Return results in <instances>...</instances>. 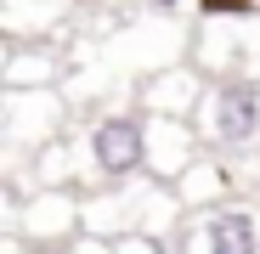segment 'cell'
<instances>
[{
  "mask_svg": "<svg viewBox=\"0 0 260 254\" xmlns=\"http://www.w3.org/2000/svg\"><path fill=\"white\" fill-rule=\"evenodd\" d=\"M198 74H260V17L238 12V17H204L198 28Z\"/></svg>",
  "mask_w": 260,
  "mask_h": 254,
  "instance_id": "cell-4",
  "label": "cell"
},
{
  "mask_svg": "<svg viewBox=\"0 0 260 254\" xmlns=\"http://www.w3.org/2000/svg\"><path fill=\"white\" fill-rule=\"evenodd\" d=\"M198 158H204V136L192 119H153V169H147L153 181L176 187Z\"/></svg>",
  "mask_w": 260,
  "mask_h": 254,
  "instance_id": "cell-8",
  "label": "cell"
},
{
  "mask_svg": "<svg viewBox=\"0 0 260 254\" xmlns=\"http://www.w3.org/2000/svg\"><path fill=\"white\" fill-rule=\"evenodd\" d=\"M6 62H12V46H6V40H0V74H6Z\"/></svg>",
  "mask_w": 260,
  "mask_h": 254,
  "instance_id": "cell-13",
  "label": "cell"
},
{
  "mask_svg": "<svg viewBox=\"0 0 260 254\" xmlns=\"http://www.w3.org/2000/svg\"><path fill=\"white\" fill-rule=\"evenodd\" d=\"M57 74H62V62L46 46H23V51H12L0 85H6V91H57Z\"/></svg>",
  "mask_w": 260,
  "mask_h": 254,
  "instance_id": "cell-10",
  "label": "cell"
},
{
  "mask_svg": "<svg viewBox=\"0 0 260 254\" xmlns=\"http://www.w3.org/2000/svg\"><path fill=\"white\" fill-rule=\"evenodd\" d=\"M176 254H260V209L254 203H215L181 226Z\"/></svg>",
  "mask_w": 260,
  "mask_h": 254,
  "instance_id": "cell-3",
  "label": "cell"
},
{
  "mask_svg": "<svg viewBox=\"0 0 260 254\" xmlns=\"http://www.w3.org/2000/svg\"><path fill=\"white\" fill-rule=\"evenodd\" d=\"M79 203H85V198H74L68 187H40V192L17 209L23 243H28V248H74V232H85V226H79Z\"/></svg>",
  "mask_w": 260,
  "mask_h": 254,
  "instance_id": "cell-5",
  "label": "cell"
},
{
  "mask_svg": "<svg viewBox=\"0 0 260 254\" xmlns=\"http://www.w3.org/2000/svg\"><path fill=\"white\" fill-rule=\"evenodd\" d=\"M204 96H209V85H204V74H198L192 62H170V68H158V74L142 85L147 119H198Z\"/></svg>",
  "mask_w": 260,
  "mask_h": 254,
  "instance_id": "cell-7",
  "label": "cell"
},
{
  "mask_svg": "<svg viewBox=\"0 0 260 254\" xmlns=\"http://www.w3.org/2000/svg\"><path fill=\"white\" fill-rule=\"evenodd\" d=\"M0 130L23 147H51L62 130V102L57 91H12L0 102Z\"/></svg>",
  "mask_w": 260,
  "mask_h": 254,
  "instance_id": "cell-6",
  "label": "cell"
},
{
  "mask_svg": "<svg viewBox=\"0 0 260 254\" xmlns=\"http://www.w3.org/2000/svg\"><path fill=\"white\" fill-rule=\"evenodd\" d=\"M176 198H181L187 209L232 203V198H238V169H232V158H226V153H215V147H204V158L176 181Z\"/></svg>",
  "mask_w": 260,
  "mask_h": 254,
  "instance_id": "cell-9",
  "label": "cell"
},
{
  "mask_svg": "<svg viewBox=\"0 0 260 254\" xmlns=\"http://www.w3.org/2000/svg\"><path fill=\"white\" fill-rule=\"evenodd\" d=\"M108 254H170V237H147V232H130V237L108 243Z\"/></svg>",
  "mask_w": 260,
  "mask_h": 254,
  "instance_id": "cell-12",
  "label": "cell"
},
{
  "mask_svg": "<svg viewBox=\"0 0 260 254\" xmlns=\"http://www.w3.org/2000/svg\"><path fill=\"white\" fill-rule=\"evenodd\" d=\"M85 169L102 187H130L136 175L153 169V119L147 113H102L91 130H85Z\"/></svg>",
  "mask_w": 260,
  "mask_h": 254,
  "instance_id": "cell-1",
  "label": "cell"
},
{
  "mask_svg": "<svg viewBox=\"0 0 260 254\" xmlns=\"http://www.w3.org/2000/svg\"><path fill=\"white\" fill-rule=\"evenodd\" d=\"M192 124H198L204 147H215V153H249V147H260V74L215 79Z\"/></svg>",
  "mask_w": 260,
  "mask_h": 254,
  "instance_id": "cell-2",
  "label": "cell"
},
{
  "mask_svg": "<svg viewBox=\"0 0 260 254\" xmlns=\"http://www.w3.org/2000/svg\"><path fill=\"white\" fill-rule=\"evenodd\" d=\"M74 164H79L74 147H68V141H51V147L34 153V181H40V187H68V181H74Z\"/></svg>",
  "mask_w": 260,
  "mask_h": 254,
  "instance_id": "cell-11",
  "label": "cell"
}]
</instances>
